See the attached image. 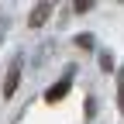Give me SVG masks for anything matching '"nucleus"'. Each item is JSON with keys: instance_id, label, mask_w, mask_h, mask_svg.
<instances>
[{"instance_id": "obj_1", "label": "nucleus", "mask_w": 124, "mask_h": 124, "mask_svg": "<svg viewBox=\"0 0 124 124\" xmlns=\"http://www.w3.org/2000/svg\"><path fill=\"white\" fill-rule=\"evenodd\" d=\"M69 90H72V69H66V76H62L59 83H52L48 90H45V100H48V103H59V100H66Z\"/></svg>"}, {"instance_id": "obj_2", "label": "nucleus", "mask_w": 124, "mask_h": 124, "mask_svg": "<svg viewBox=\"0 0 124 124\" xmlns=\"http://www.w3.org/2000/svg\"><path fill=\"white\" fill-rule=\"evenodd\" d=\"M21 66H24V59L14 55L10 59V69L4 76V97H14V90H17V83H21Z\"/></svg>"}, {"instance_id": "obj_3", "label": "nucleus", "mask_w": 124, "mask_h": 124, "mask_svg": "<svg viewBox=\"0 0 124 124\" xmlns=\"http://www.w3.org/2000/svg\"><path fill=\"white\" fill-rule=\"evenodd\" d=\"M52 10H55L52 0H41V4H35V7H31V14H28V24H31V28H41L45 21L52 17Z\"/></svg>"}, {"instance_id": "obj_4", "label": "nucleus", "mask_w": 124, "mask_h": 124, "mask_svg": "<svg viewBox=\"0 0 124 124\" xmlns=\"http://www.w3.org/2000/svg\"><path fill=\"white\" fill-rule=\"evenodd\" d=\"M117 107H124V66L117 69Z\"/></svg>"}, {"instance_id": "obj_5", "label": "nucleus", "mask_w": 124, "mask_h": 124, "mask_svg": "<svg viewBox=\"0 0 124 124\" xmlns=\"http://www.w3.org/2000/svg\"><path fill=\"white\" fill-rule=\"evenodd\" d=\"M83 114H86V117H97V100H93V97H86V103H83Z\"/></svg>"}, {"instance_id": "obj_6", "label": "nucleus", "mask_w": 124, "mask_h": 124, "mask_svg": "<svg viewBox=\"0 0 124 124\" xmlns=\"http://www.w3.org/2000/svg\"><path fill=\"white\" fill-rule=\"evenodd\" d=\"M76 45H79V48H93V35H86V31L76 35Z\"/></svg>"}, {"instance_id": "obj_7", "label": "nucleus", "mask_w": 124, "mask_h": 124, "mask_svg": "<svg viewBox=\"0 0 124 124\" xmlns=\"http://www.w3.org/2000/svg\"><path fill=\"white\" fill-rule=\"evenodd\" d=\"M90 7H93V0H76V4H72V10H76V14H86Z\"/></svg>"}, {"instance_id": "obj_8", "label": "nucleus", "mask_w": 124, "mask_h": 124, "mask_svg": "<svg viewBox=\"0 0 124 124\" xmlns=\"http://www.w3.org/2000/svg\"><path fill=\"white\" fill-rule=\"evenodd\" d=\"M100 69H107V72H110V69H114V59H110V55H107V52L100 55Z\"/></svg>"}, {"instance_id": "obj_9", "label": "nucleus", "mask_w": 124, "mask_h": 124, "mask_svg": "<svg viewBox=\"0 0 124 124\" xmlns=\"http://www.w3.org/2000/svg\"><path fill=\"white\" fill-rule=\"evenodd\" d=\"M0 38H4V17H0Z\"/></svg>"}]
</instances>
